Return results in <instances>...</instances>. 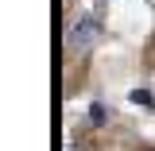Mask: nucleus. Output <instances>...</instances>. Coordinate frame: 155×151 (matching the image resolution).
Returning a JSON list of instances; mask_svg holds the SVG:
<instances>
[{
  "label": "nucleus",
  "instance_id": "1",
  "mask_svg": "<svg viewBox=\"0 0 155 151\" xmlns=\"http://www.w3.org/2000/svg\"><path fill=\"white\" fill-rule=\"evenodd\" d=\"M97 35H101L97 16H78L74 23H70V31H66V47H70V51H85V47L97 43Z\"/></svg>",
  "mask_w": 155,
  "mask_h": 151
},
{
  "label": "nucleus",
  "instance_id": "2",
  "mask_svg": "<svg viewBox=\"0 0 155 151\" xmlns=\"http://www.w3.org/2000/svg\"><path fill=\"white\" fill-rule=\"evenodd\" d=\"M132 101L136 105H155V97L147 93V89H132Z\"/></svg>",
  "mask_w": 155,
  "mask_h": 151
},
{
  "label": "nucleus",
  "instance_id": "3",
  "mask_svg": "<svg viewBox=\"0 0 155 151\" xmlns=\"http://www.w3.org/2000/svg\"><path fill=\"white\" fill-rule=\"evenodd\" d=\"M89 120H93V124H105V105H101V101L89 109Z\"/></svg>",
  "mask_w": 155,
  "mask_h": 151
},
{
  "label": "nucleus",
  "instance_id": "4",
  "mask_svg": "<svg viewBox=\"0 0 155 151\" xmlns=\"http://www.w3.org/2000/svg\"><path fill=\"white\" fill-rule=\"evenodd\" d=\"M70 151H81V147H78V143H70Z\"/></svg>",
  "mask_w": 155,
  "mask_h": 151
}]
</instances>
